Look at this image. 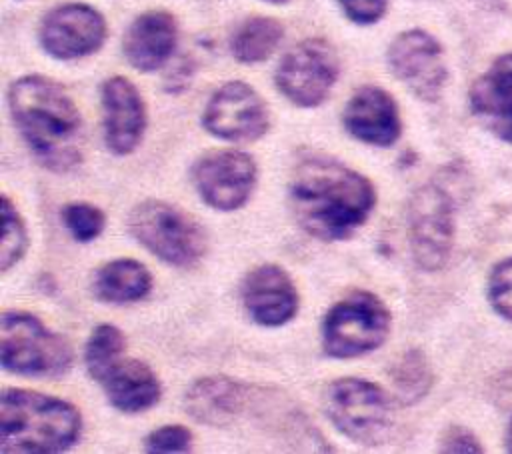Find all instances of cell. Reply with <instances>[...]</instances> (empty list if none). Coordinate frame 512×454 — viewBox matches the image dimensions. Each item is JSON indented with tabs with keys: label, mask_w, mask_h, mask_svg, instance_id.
Segmentation results:
<instances>
[{
	"label": "cell",
	"mask_w": 512,
	"mask_h": 454,
	"mask_svg": "<svg viewBox=\"0 0 512 454\" xmlns=\"http://www.w3.org/2000/svg\"><path fill=\"white\" fill-rule=\"evenodd\" d=\"M128 232L150 254L178 268L196 266L208 252V232L180 206L142 200L128 214Z\"/></svg>",
	"instance_id": "4"
},
{
	"label": "cell",
	"mask_w": 512,
	"mask_h": 454,
	"mask_svg": "<svg viewBox=\"0 0 512 454\" xmlns=\"http://www.w3.org/2000/svg\"><path fill=\"white\" fill-rule=\"evenodd\" d=\"M94 382H98L112 408L124 414H138L152 408L160 396L162 386L156 372L142 360L116 358Z\"/></svg>",
	"instance_id": "18"
},
{
	"label": "cell",
	"mask_w": 512,
	"mask_h": 454,
	"mask_svg": "<svg viewBox=\"0 0 512 454\" xmlns=\"http://www.w3.org/2000/svg\"><path fill=\"white\" fill-rule=\"evenodd\" d=\"M342 122L346 132L370 146H392L402 132L394 98L378 86H362L346 102Z\"/></svg>",
	"instance_id": "16"
},
{
	"label": "cell",
	"mask_w": 512,
	"mask_h": 454,
	"mask_svg": "<svg viewBox=\"0 0 512 454\" xmlns=\"http://www.w3.org/2000/svg\"><path fill=\"white\" fill-rule=\"evenodd\" d=\"M336 50L320 38H308L290 48L276 68L278 90L296 106L322 104L338 80Z\"/></svg>",
	"instance_id": "9"
},
{
	"label": "cell",
	"mask_w": 512,
	"mask_h": 454,
	"mask_svg": "<svg viewBox=\"0 0 512 454\" xmlns=\"http://www.w3.org/2000/svg\"><path fill=\"white\" fill-rule=\"evenodd\" d=\"M250 400L248 388L228 376H204L194 380L184 394L190 418L212 428L230 426Z\"/></svg>",
	"instance_id": "19"
},
{
	"label": "cell",
	"mask_w": 512,
	"mask_h": 454,
	"mask_svg": "<svg viewBox=\"0 0 512 454\" xmlns=\"http://www.w3.org/2000/svg\"><path fill=\"white\" fill-rule=\"evenodd\" d=\"M408 246L424 272L444 268L454 244V198L440 182L418 186L406 208Z\"/></svg>",
	"instance_id": "8"
},
{
	"label": "cell",
	"mask_w": 512,
	"mask_h": 454,
	"mask_svg": "<svg viewBox=\"0 0 512 454\" xmlns=\"http://www.w3.org/2000/svg\"><path fill=\"white\" fill-rule=\"evenodd\" d=\"M486 294L494 312L512 322V256L494 264L488 276Z\"/></svg>",
	"instance_id": "27"
},
{
	"label": "cell",
	"mask_w": 512,
	"mask_h": 454,
	"mask_svg": "<svg viewBox=\"0 0 512 454\" xmlns=\"http://www.w3.org/2000/svg\"><path fill=\"white\" fill-rule=\"evenodd\" d=\"M106 40V22L98 10L86 4H62L50 10L40 24L42 48L58 60L88 56Z\"/></svg>",
	"instance_id": "13"
},
{
	"label": "cell",
	"mask_w": 512,
	"mask_h": 454,
	"mask_svg": "<svg viewBox=\"0 0 512 454\" xmlns=\"http://www.w3.org/2000/svg\"><path fill=\"white\" fill-rule=\"evenodd\" d=\"M104 142L116 156L134 152L146 130V106L138 88L124 76H112L102 84Z\"/></svg>",
	"instance_id": "15"
},
{
	"label": "cell",
	"mask_w": 512,
	"mask_h": 454,
	"mask_svg": "<svg viewBox=\"0 0 512 454\" xmlns=\"http://www.w3.org/2000/svg\"><path fill=\"white\" fill-rule=\"evenodd\" d=\"M344 14L356 24H374L384 12L388 0H338Z\"/></svg>",
	"instance_id": "30"
},
{
	"label": "cell",
	"mask_w": 512,
	"mask_h": 454,
	"mask_svg": "<svg viewBox=\"0 0 512 454\" xmlns=\"http://www.w3.org/2000/svg\"><path fill=\"white\" fill-rule=\"evenodd\" d=\"M264 2H274V4H280V2H286V0H264Z\"/></svg>",
	"instance_id": "32"
},
{
	"label": "cell",
	"mask_w": 512,
	"mask_h": 454,
	"mask_svg": "<svg viewBox=\"0 0 512 454\" xmlns=\"http://www.w3.org/2000/svg\"><path fill=\"white\" fill-rule=\"evenodd\" d=\"M390 380L394 386L396 400L404 406L416 404L430 392L434 384L432 368L422 350L410 348L390 370Z\"/></svg>",
	"instance_id": "23"
},
{
	"label": "cell",
	"mask_w": 512,
	"mask_h": 454,
	"mask_svg": "<svg viewBox=\"0 0 512 454\" xmlns=\"http://www.w3.org/2000/svg\"><path fill=\"white\" fill-rule=\"evenodd\" d=\"M8 104L20 136L46 170L62 174L82 162V116L58 82L22 76L12 82Z\"/></svg>",
	"instance_id": "2"
},
{
	"label": "cell",
	"mask_w": 512,
	"mask_h": 454,
	"mask_svg": "<svg viewBox=\"0 0 512 454\" xmlns=\"http://www.w3.org/2000/svg\"><path fill=\"white\" fill-rule=\"evenodd\" d=\"M192 432L182 424H166L154 428L144 438V450L150 454H176L192 448Z\"/></svg>",
	"instance_id": "28"
},
{
	"label": "cell",
	"mask_w": 512,
	"mask_h": 454,
	"mask_svg": "<svg viewBox=\"0 0 512 454\" xmlns=\"http://www.w3.org/2000/svg\"><path fill=\"white\" fill-rule=\"evenodd\" d=\"M392 314L384 300L356 290L338 300L322 322V348L330 358H358L374 352L390 334Z\"/></svg>",
	"instance_id": "7"
},
{
	"label": "cell",
	"mask_w": 512,
	"mask_h": 454,
	"mask_svg": "<svg viewBox=\"0 0 512 454\" xmlns=\"http://www.w3.org/2000/svg\"><path fill=\"white\" fill-rule=\"evenodd\" d=\"M28 250V230L12 204L8 194H2V244H0V268L8 272L16 266Z\"/></svg>",
	"instance_id": "25"
},
{
	"label": "cell",
	"mask_w": 512,
	"mask_h": 454,
	"mask_svg": "<svg viewBox=\"0 0 512 454\" xmlns=\"http://www.w3.org/2000/svg\"><path fill=\"white\" fill-rule=\"evenodd\" d=\"M282 36L284 28L278 20L268 16H252L236 28L230 40V50L232 56L242 64L264 62L276 50Z\"/></svg>",
	"instance_id": "22"
},
{
	"label": "cell",
	"mask_w": 512,
	"mask_h": 454,
	"mask_svg": "<svg viewBox=\"0 0 512 454\" xmlns=\"http://www.w3.org/2000/svg\"><path fill=\"white\" fill-rule=\"evenodd\" d=\"M60 218L76 242H92L106 226L104 212L90 202H68L60 210Z\"/></svg>",
	"instance_id": "26"
},
{
	"label": "cell",
	"mask_w": 512,
	"mask_h": 454,
	"mask_svg": "<svg viewBox=\"0 0 512 454\" xmlns=\"http://www.w3.org/2000/svg\"><path fill=\"white\" fill-rule=\"evenodd\" d=\"M204 128L228 142H254L270 126V114L262 96L246 82H228L208 100L202 116Z\"/></svg>",
	"instance_id": "11"
},
{
	"label": "cell",
	"mask_w": 512,
	"mask_h": 454,
	"mask_svg": "<svg viewBox=\"0 0 512 454\" xmlns=\"http://www.w3.org/2000/svg\"><path fill=\"white\" fill-rule=\"evenodd\" d=\"M0 358L8 372L36 378L64 376L74 360L70 342L22 310H6L0 324Z\"/></svg>",
	"instance_id": "6"
},
{
	"label": "cell",
	"mask_w": 512,
	"mask_h": 454,
	"mask_svg": "<svg viewBox=\"0 0 512 454\" xmlns=\"http://www.w3.org/2000/svg\"><path fill=\"white\" fill-rule=\"evenodd\" d=\"M124 332L114 324H98L84 348V364L92 380H96L116 358L124 354Z\"/></svg>",
	"instance_id": "24"
},
{
	"label": "cell",
	"mask_w": 512,
	"mask_h": 454,
	"mask_svg": "<svg viewBox=\"0 0 512 454\" xmlns=\"http://www.w3.org/2000/svg\"><path fill=\"white\" fill-rule=\"evenodd\" d=\"M438 450L450 454H478L484 448L476 434L466 426H448L440 436Z\"/></svg>",
	"instance_id": "29"
},
{
	"label": "cell",
	"mask_w": 512,
	"mask_h": 454,
	"mask_svg": "<svg viewBox=\"0 0 512 454\" xmlns=\"http://www.w3.org/2000/svg\"><path fill=\"white\" fill-rule=\"evenodd\" d=\"M176 20L170 12L150 10L140 14L126 30L122 50L126 60L140 72L158 70L174 52Z\"/></svg>",
	"instance_id": "20"
},
{
	"label": "cell",
	"mask_w": 512,
	"mask_h": 454,
	"mask_svg": "<svg viewBox=\"0 0 512 454\" xmlns=\"http://www.w3.org/2000/svg\"><path fill=\"white\" fill-rule=\"evenodd\" d=\"M504 446L508 452H512V418L508 422V428H506V436H504Z\"/></svg>",
	"instance_id": "31"
},
{
	"label": "cell",
	"mask_w": 512,
	"mask_h": 454,
	"mask_svg": "<svg viewBox=\"0 0 512 454\" xmlns=\"http://www.w3.org/2000/svg\"><path fill=\"white\" fill-rule=\"evenodd\" d=\"M240 296L252 322L266 328L288 324L300 306V296L290 274L278 264L252 268L242 280Z\"/></svg>",
	"instance_id": "14"
},
{
	"label": "cell",
	"mask_w": 512,
	"mask_h": 454,
	"mask_svg": "<svg viewBox=\"0 0 512 454\" xmlns=\"http://www.w3.org/2000/svg\"><path fill=\"white\" fill-rule=\"evenodd\" d=\"M290 210L304 232L322 242L350 238L376 204L374 184L326 154H304L288 182Z\"/></svg>",
	"instance_id": "1"
},
{
	"label": "cell",
	"mask_w": 512,
	"mask_h": 454,
	"mask_svg": "<svg viewBox=\"0 0 512 454\" xmlns=\"http://www.w3.org/2000/svg\"><path fill=\"white\" fill-rule=\"evenodd\" d=\"M152 284V274L142 262L116 258L98 268L92 280V292L104 304H128L146 298Z\"/></svg>",
	"instance_id": "21"
},
{
	"label": "cell",
	"mask_w": 512,
	"mask_h": 454,
	"mask_svg": "<svg viewBox=\"0 0 512 454\" xmlns=\"http://www.w3.org/2000/svg\"><path fill=\"white\" fill-rule=\"evenodd\" d=\"M0 432L2 452H64L82 434V414L62 398L28 388H4Z\"/></svg>",
	"instance_id": "3"
},
{
	"label": "cell",
	"mask_w": 512,
	"mask_h": 454,
	"mask_svg": "<svg viewBox=\"0 0 512 454\" xmlns=\"http://www.w3.org/2000/svg\"><path fill=\"white\" fill-rule=\"evenodd\" d=\"M322 408L336 430L360 446H382L392 436L394 398L372 380H332L324 388Z\"/></svg>",
	"instance_id": "5"
},
{
	"label": "cell",
	"mask_w": 512,
	"mask_h": 454,
	"mask_svg": "<svg viewBox=\"0 0 512 454\" xmlns=\"http://www.w3.org/2000/svg\"><path fill=\"white\" fill-rule=\"evenodd\" d=\"M388 64L394 76L424 102H436L448 78L440 42L424 30L398 34L388 48Z\"/></svg>",
	"instance_id": "12"
},
{
	"label": "cell",
	"mask_w": 512,
	"mask_h": 454,
	"mask_svg": "<svg viewBox=\"0 0 512 454\" xmlns=\"http://www.w3.org/2000/svg\"><path fill=\"white\" fill-rule=\"evenodd\" d=\"M470 110L496 138L512 144V52L498 56L470 86Z\"/></svg>",
	"instance_id": "17"
},
{
	"label": "cell",
	"mask_w": 512,
	"mask_h": 454,
	"mask_svg": "<svg viewBox=\"0 0 512 454\" xmlns=\"http://www.w3.org/2000/svg\"><path fill=\"white\" fill-rule=\"evenodd\" d=\"M256 180L258 166L242 150H210L192 166V182L200 198L220 212L242 208L250 200Z\"/></svg>",
	"instance_id": "10"
}]
</instances>
